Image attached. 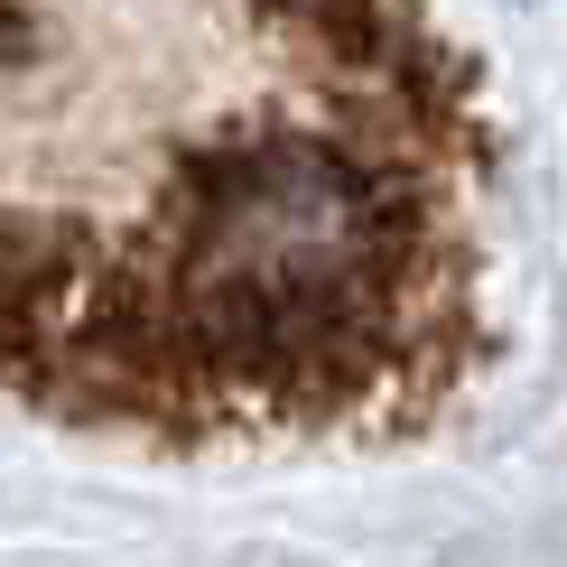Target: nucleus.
<instances>
[{"label": "nucleus", "instance_id": "f257e3e1", "mask_svg": "<svg viewBox=\"0 0 567 567\" xmlns=\"http://www.w3.org/2000/svg\"><path fill=\"white\" fill-rule=\"evenodd\" d=\"M465 103L419 10L0 0V382L326 429L446 353Z\"/></svg>", "mask_w": 567, "mask_h": 567}]
</instances>
